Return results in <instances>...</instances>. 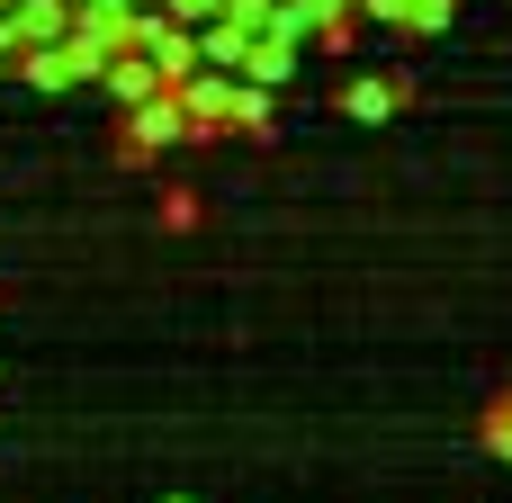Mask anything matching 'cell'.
Wrapping results in <instances>:
<instances>
[{
  "instance_id": "1",
  "label": "cell",
  "mask_w": 512,
  "mask_h": 503,
  "mask_svg": "<svg viewBox=\"0 0 512 503\" xmlns=\"http://www.w3.org/2000/svg\"><path fill=\"white\" fill-rule=\"evenodd\" d=\"M9 63H18L36 90H72V81H81V63H72V45H63V36H45V45H18Z\"/></svg>"
},
{
  "instance_id": "2",
  "label": "cell",
  "mask_w": 512,
  "mask_h": 503,
  "mask_svg": "<svg viewBox=\"0 0 512 503\" xmlns=\"http://www.w3.org/2000/svg\"><path fill=\"white\" fill-rule=\"evenodd\" d=\"M342 108L378 126V117H396V108H405V81H351V99H342Z\"/></svg>"
},
{
  "instance_id": "3",
  "label": "cell",
  "mask_w": 512,
  "mask_h": 503,
  "mask_svg": "<svg viewBox=\"0 0 512 503\" xmlns=\"http://www.w3.org/2000/svg\"><path fill=\"white\" fill-rule=\"evenodd\" d=\"M486 450H495V459H512V396H495V405H486Z\"/></svg>"
},
{
  "instance_id": "4",
  "label": "cell",
  "mask_w": 512,
  "mask_h": 503,
  "mask_svg": "<svg viewBox=\"0 0 512 503\" xmlns=\"http://www.w3.org/2000/svg\"><path fill=\"white\" fill-rule=\"evenodd\" d=\"M162 225H180V234H189V225H198V198H189V189H162Z\"/></svg>"
},
{
  "instance_id": "5",
  "label": "cell",
  "mask_w": 512,
  "mask_h": 503,
  "mask_svg": "<svg viewBox=\"0 0 512 503\" xmlns=\"http://www.w3.org/2000/svg\"><path fill=\"white\" fill-rule=\"evenodd\" d=\"M171 503H189V495H171Z\"/></svg>"
}]
</instances>
